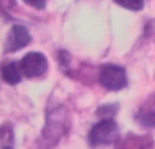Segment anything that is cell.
I'll return each instance as SVG.
<instances>
[{
  "label": "cell",
  "instance_id": "6da1fadb",
  "mask_svg": "<svg viewBox=\"0 0 155 149\" xmlns=\"http://www.w3.org/2000/svg\"><path fill=\"white\" fill-rule=\"evenodd\" d=\"M120 137L117 123L113 119H102L91 128L88 133V144L93 148L112 145Z\"/></svg>",
  "mask_w": 155,
  "mask_h": 149
},
{
  "label": "cell",
  "instance_id": "7a4b0ae2",
  "mask_svg": "<svg viewBox=\"0 0 155 149\" xmlns=\"http://www.w3.org/2000/svg\"><path fill=\"white\" fill-rule=\"evenodd\" d=\"M64 133V110H54L53 114H48L46 125L41 137V149H51L57 144Z\"/></svg>",
  "mask_w": 155,
  "mask_h": 149
},
{
  "label": "cell",
  "instance_id": "3957f363",
  "mask_svg": "<svg viewBox=\"0 0 155 149\" xmlns=\"http://www.w3.org/2000/svg\"><path fill=\"white\" fill-rule=\"evenodd\" d=\"M99 84L109 91H120L127 87V72L116 64H104L98 72Z\"/></svg>",
  "mask_w": 155,
  "mask_h": 149
},
{
  "label": "cell",
  "instance_id": "277c9868",
  "mask_svg": "<svg viewBox=\"0 0 155 149\" xmlns=\"http://www.w3.org/2000/svg\"><path fill=\"white\" fill-rule=\"evenodd\" d=\"M19 65H21L22 73L29 79H33V77L41 76L48 71V59L45 54L40 52H29L22 57Z\"/></svg>",
  "mask_w": 155,
  "mask_h": 149
},
{
  "label": "cell",
  "instance_id": "5b68a950",
  "mask_svg": "<svg viewBox=\"0 0 155 149\" xmlns=\"http://www.w3.org/2000/svg\"><path fill=\"white\" fill-rule=\"evenodd\" d=\"M31 41V35L27 31V29L22 24H14L11 30L8 31L7 40L4 43V53L16 52L19 49L27 46Z\"/></svg>",
  "mask_w": 155,
  "mask_h": 149
},
{
  "label": "cell",
  "instance_id": "8992f818",
  "mask_svg": "<svg viewBox=\"0 0 155 149\" xmlns=\"http://www.w3.org/2000/svg\"><path fill=\"white\" fill-rule=\"evenodd\" d=\"M2 79L7 84H11V85H15L18 83H21V80H22L21 65H18L14 61L4 62L2 65Z\"/></svg>",
  "mask_w": 155,
  "mask_h": 149
},
{
  "label": "cell",
  "instance_id": "52a82bcc",
  "mask_svg": "<svg viewBox=\"0 0 155 149\" xmlns=\"http://www.w3.org/2000/svg\"><path fill=\"white\" fill-rule=\"evenodd\" d=\"M137 121L146 128H155V111L154 110H142L137 114Z\"/></svg>",
  "mask_w": 155,
  "mask_h": 149
},
{
  "label": "cell",
  "instance_id": "ba28073f",
  "mask_svg": "<svg viewBox=\"0 0 155 149\" xmlns=\"http://www.w3.org/2000/svg\"><path fill=\"white\" fill-rule=\"evenodd\" d=\"M118 110V104L113 103V104H102L101 107H98L97 110V115L101 117L102 119H112L116 115Z\"/></svg>",
  "mask_w": 155,
  "mask_h": 149
},
{
  "label": "cell",
  "instance_id": "9c48e42d",
  "mask_svg": "<svg viewBox=\"0 0 155 149\" xmlns=\"http://www.w3.org/2000/svg\"><path fill=\"white\" fill-rule=\"evenodd\" d=\"M14 136L12 129L7 125H3L2 128V149H14Z\"/></svg>",
  "mask_w": 155,
  "mask_h": 149
},
{
  "label": "cell",
  "instance_id": "30bf717a",
  "mask_svg": "<svg viewBox=\"0 0 155 149\" xmlns=\"http://www.w3.org/2000/svg\"><path fill=\"white\" fill-rule=\"evenodd\" d=\"M114 3L131 11H140L144 8V0H114Z\"/></svg>",
  "mask_w": 155,
  "mask_h": 149
},
{
  "label": "cell",
  "instance_id": "8fae6325",
  "mask_svg": "<svg viewBox=\"0 0 155 149\" xmlns=\"http://www.w3.org/2000/svg\"><path fill=\"white\" fill-rule=\"evenodd\" d=\"M22 2H25L26 4L37 8V10H44L46 5V0H22Z\"/></svg>",
  "mask_w": 155,
  "mask_h": 149
}]
</instances>
